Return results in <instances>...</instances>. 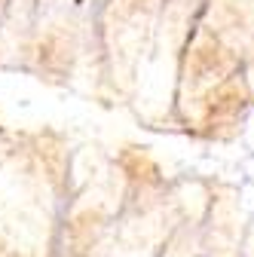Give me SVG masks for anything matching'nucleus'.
Masks as SVG:
<instances>
[]
</instances>
